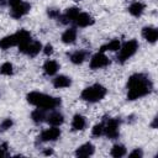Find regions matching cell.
<instances>
[{
	"instance_id": "obj_1",
	"label": "cell",
	"mask_w": 158,
	"mask_h": 158,
	"mask_svg": "<svg viewBox=\"0 0 158 158\" xmlns=\"http://www.w3.org/2000/svg\"><path fill=\"white\" fill-rule=\"evenodd\" d=\"M153 90V84L151 79L142 74L136 73L132 74L127 80V100H137L146 95H148Z\"/></svg>"
},
{
	"instance_id": "obj_2",
	"label": "cell",
	"mask_w": 158,
	"mask_h": 158,
	"mask_svg": "<svg viewBox=\"0 0 158 158\" xmlns=\"http://www.w3.org/2000/svg\"><path fill=\"white\" fill-rule=\"evenodd\" d=\"M26 99L31 105H33L36 107H40V109H43L46 111L47 110H54L60 105V99L47 95V94H43V93H40V91L28 93Z\"/></svg>"
},
{
	"instance_id": "obj_3",
	"label": "cell",
	"mask_w": 158,
	"mask_h": 158,
	"mask_svg": "<svg viewBox=\"0 0 158 158\" xmlns=\"http://www.w3.org/2000/svg\"><path fill=\"white\" fill-rule=\"evenodd\" d=\"M107 90L104 85L101 84H93L85 89H83L80 98L86 101V102H98L100 100H102L106 95Z\"/></svg>"
},
{
	"instance_id": "obj_4",
	"label": "cell",
	"mask_w": 158,
	"mask_h": 158,
	"mask_svg": "<svg viewBox=\"0 0 158 158\" xmlns=\"http://www.w3.org/2000/svg\"><path fill=\"white\" fill-rule=\"evenodd\" d=\"M138 49V42L136 40H130L126 41L118 49V54H117V62L123 64L125 62H127Z\"/></svg>"
},
{
	"instance_id": "obj_5",
	"label": "cell",
	"mask_w": 158,
	"mask_h": 158,
	"mask_svg": "<svg viewBox=\"0 0 158 158\" xmlns=\"http://www.w3.org/2000/svg\"><path fill=\"white\" fill-rule=\"evenodd\" d=\"M7 4L10 6V16L14 19H21L31 10V5L23 0H7Z\"/></svg>"
},
{
	"instance_id": "obj_6",
	"label": "cell",
	"mask_w": 158,
	"mask_h": 158,
	"mask_svg": "<svg viewBox=\"0 0 158 158\" xmlns=\"http://www.w3.org/2000/svg\"><path fill=\"white\" fill-rule=\"evenodd\" d=\"M120 123L121 120L118 117L107 118L106 122H104V135L110 139H116L120 136Z\"/></svg>"
},
{
	"instance_id": "obj_7",
	"label": "cell",
	"mask_w": 158,
	"mask_h": 158,
	"mask_svg": "<svg viewBox=\"0 0 158 158\" xmlns=\"http://www.w3.org/2000/svg\"><path fill=\"white\" fill-rule=\"evenodd\" d=\"M19 51H20L21 53L28 56V57H36V56L42 51V44H41V42H38V41L31 40V41H28L27 43L19 46Z\"/></svg>"
},
{
	"instance_id": "obj_8",
	"label": "cell",
	"mask_w": 158,
	"mask_h": 158,
	"mask_svg": "<svg viewBox=\"0 0 158 158\" xmlns=\"http://www.w3.org/2000/svg\"><path fill=\"white\" fill-rule=\"evenodd\" d=\"M110 64V59L104 54V52H99V53H95L91 58H90V68L96 70V69H101V68H105Z\"/></svg>"
},
{
	"instance_id": "obj_9",
	"label": "cell",
	"mask_w": 158,
	"mask_h": 158,
	"mask_svg": "<svg viewBox=\"0 0 158 158\" xmlns=\"http://www.w3.org/2000/svg\"><path fill=\"white\" fill-rule=\"evenodd\" d=\"M59 137H60V130L57 128L56 126H52L51 128L43 130L38 136V139L41 142H53V141H57Z\"/></svg>"
},
{
	"instance_id": "obj_10",
	"label": "cell",
	"mask_w": 158,
	"mask_h": 158,
	"mask_svg": "<svg viewBox=\"0 0 158 158\" xmlns=\"http://www.w3.org/2000/svg\"><path fill=\"white\" fill-rule=\"evenodd\" d=\"M79 12H80V9H79V7H75V6L68 7V9L65 10V12H64L63 15H59V17H58L57 20H58L60 23H63V25L73 23V21L75 20V17L78 16Z\"/></svg>"
},
{
	"instance_id": "obj_11",
	"label": "cell",
	"mask_w": 158,
	"mask_h": 158,
	"mask_svg": "<svg viewBox=\"0 0 158 158\" xmlns=\"http://www.w3.org/2000/svg\"><path fill=\"white\" fill-rule=\"evenodd\" d=\"M73 23L78 27H88V26H91L94 23V19L86 14V12H79L78 16L75 17V20L73 21Z\"/></svg>"
},
{
	"instance_id": "obj_12",
	"label": "cell",
	"mask_w": 158,
	"mask_h": 158,
	"mask_svg": "<svg viewBox=\"0 0 158 158\" xmlns=\"http://www.w3.org/2000/svg\"><path fill=\"white\" fill-rule=\"evenodd\" d=\"M142 36L147 42L156 43L158 40V30L153 26H146L142 28Z\"/></svg>"
},
{
	"instance_id": "obj_13",
	"label": "cell",
	"mask_w": 158,
	"mask_h": 158,
	"mask_svg": "<svg viewBox=\"0 0 158 158\" xmlns=\"http://www.w3.org/2000/svg\"><path fill=\"white\" fill-rule=\"evenodd\" d=\"M46 121H47L51 126L58 127V126H60V125L64 122V116H63V114L59 112V111H52L51 114H48V115L46 116Z\"/></svg>"
},
{
	"instance_id": "obj_14",
	"label": "cell",
	"mask_w": 158,
	"mask_h": 158,
	"mask_svg": "<svg viewBox=\"0 0 158 158\" xmlns=\"http://www.w3.org/2000/svg\"><path fill=\"white\" fill-rule=\"evenodd\" d=\"M94 152H95V147L91 143L86 142V143L81 144L80 147H78V149L75 151V156L77 157H80V158H85V157L93 156Z\"/></svg>"
},
{
	"instance_id": "obj_15",
	"label": "cell",
	"mask_w": 158,
	"mask_h": 158,
	"mask_svg": "<svg viewBox=\"0 0 158 158\" xmlns=\"http://www.w3.org/2000/svg\"><path fill=\"white\" fill-rule=\"evenodd\" d=\"M58 69H59V64H58V62L54 60V59H47V60L44 62V64H43V72H44V74L48 75V77L54 75V74L58 72Z\"/></svg>"
},
{
	"instance_id": "obj_16",
	"label": "cell",
	"mask_w": 158,
	"mask_h": 158,
	"mask_svg": "<svg viewBox=\"0 0 158 158\" xmlns=\"http://www.w3.org/2000/svg\"><path fill=\"white\" fill-rule=\"evenodd\" d=\"M72 85V79L67 75H57L53 79V86L56 89H65Z\"/></svg>"
},
{
	"instance_id": "obj_17",
	"label": "cell",
	"mask_w": 158,
	"mask_h": 158,
	"mask_svg": "<svg viewBox=\"0 0 158 158\" xmlns=\"http://www.w3.org/2000/svg\"><path fill=\"white\" fill-rule=\"evenodd\" d=\"M86 126V118L80 115V114H77L73 116V120H72V130L73 131H83Z\"/></svg>"
},
{
	"instance_id": "obj_18",
	"label": "cell",
	"mask_w": 158,
	"mask_h": 158,
	"mask_svg": "<svg viewBox=\"0 0 158 158\" xmlns=\"http://www.w3.org/2000/svg\"><path fill=\"white\" fill-rule=\"evenodd\" d=\"M60 40L65 44H73L75 42V40H77V30L74 27H69L68 30H65L62 33Z\"/></svg>"
},
{
	"instance_id": "obj_19",
	"label": "cell",
	"mask_w": 158,
	"mask_h": 158,
	"mask_svg": "<svg viewBox=\"0 0 158 158\" xmlns=\"http://www.w3.org/2000/svg\"><path fill=\"white\" fill-rule=\"evenodd\" d=\"M144 4L143 2H141V1H135V2H132L130 6H128V12L132 15V16H135V17H139L143 12H144Z\"/></svg>"
},
{
	"instance_id": "obj_20",
	"label": "cell",
	"mask_w": 158,
	"mask_h": 158,
	"mask_svg": "<svg viewBox=\"0 0 158 158\" xmlns=\"http://www.w3.org/2000/svg\"><path fill=\"white\" fill-rule=\"evenodd\" d=\"M14 46H17V41H16L15 33L0 38V48L1 49H9V48H11Z\"/></svg>"
},
{
	"instance_id": "obj_21",
	"label": "cell",
	"mask_w": 158,
	"mask_h": 158,
	"mask_svg": "<svg viewBox=\"0 0 158 158\" xmlns=\"http://www.w3.org/2000/svg\"><path fill=\"white\" fill-rule=\"evenodd\" d=\"M88 57V52L86 51H75L73 53H70L69 59L72 63L74 64H81Z\"/></svg>"
},
{
	"instance_id": "obj_22",
	"label": "cell",
	"mask_w": 158,
	"mask_h": 158,
	"mask_svg": "<svg viewBox=\"0 0 158 158\" xmlns=\"http://www.w3.org/2000/svg\"><path fill=\"white\" fill-rule=\"evenodd\" d=\"M15 36H16V41H17V47L21 46V44H25V43H27L28 41L32 40L31 33H30L28 31H26V30H20V31H17V32L15 33Z\"/></svg>"
},
{
	"instance_id": "obj_23",
	"label": "cell",
	"mask_w": 158,
	"mask_h": 158,
	"mask_svg": "<svg viewBox=\"0 0 158 158\" xmlns=\"http://www.w3.org/2000/svg\"><path fill=\"white\" fill-rule=\"evenodd\" d=\"M120 47H121V42L118 40H111L110 42H107L100 47V52H107V51L109 52H116L120 49Z\"/></svg>"
},
{
	"instance_id": "obj_24",
	"label": "cell",
	"mask_w": 158,
	"mask_h": 158,
	"mask_svg": "<svg viewBox=\"0 0 158 158\" xmlns=\"http://www.w3.org/2000/svg\"><path fill=\"white\" fill-rule=\"evenodd\" d=\"M46 110H43V109H40V107H37L36 110H33L32 112H31V118H32V121L33 122H36V123H41V122H43V121H46Z\"/></svg>"
},
{
	"instance_id": "obj_25",
	"label": "cell",
	"mask_w": 158,
	"mask_h": 158,
	"mask_svg": "<svg viewBox=\"0 0 158 158\" xmlns=\"http://www.w3.org/2000/svg\"><path fill=\"white\" fill-rule=\"evenodd\" d=\"M110 154H111L114 158H121V157H123V156L126 154V148H125V146H122V144H115V146L111 148Z\"/></svg>"
},
{
	"instance_id": "obj_26",
	"label": "cell",
	"mask_w": 158,
	"mask_h": 158,
	"mask_svg": "<svg viewBox=\"0 0 158 158\" xmlns=\"http://www.w3.org/2000/svg\"><path fill=\"white\" fill-rule=\"evenodd\" d=\"M0 74L1 75H6V77H10L14 74V65L10 63V62H5L0 65Z\"/></svg>"
},
{
	"instance_id": "obj_27",
	"label": "cell",
	"mask_w": 158,
	"mask_h": 158,
	"mask_svg": "<svg viewBox=\"0 0 158 158\" xmlns=\"http://www.w3.org/2000/svg\"><path fill=\"white\" fill-rule=\"evenodd\" d=\"M91 135L94 137H100L104 135V122H100V123H96L93 128H91Z\"/></svg>"
},
{
	"instance_id": "obj_28",
	"label": "cell",
	"mask_w": 158,
	"mask_h": 158,
	"mask_svg": "<svg viewBox=\"0 0 158 158\" xmlns=\"http://www.w3.org/2000/svg\"><path fill=\"white\" fill-rule=\"evenodd\" d=\"M12 125H14V121H12V118H10V117H7V118H4V120L0 122V131H1V132H5V131H7L9 128H11V127H12Z\"/></svg>"
},
{
	"instance_id": "obj_29",
	"label": "cell",
	"mask_w": 158,
	"mask_h": 158,
	"mask_svg": "<svg viewBox=\"0 0 158 158\" xmlns=\"http://www.w3.org/2000/svg\"><path fill=\"white\" fill-rule=\"evenodd\" d=\"M47 14H48V16H49V17H52V19H54V20H57V19L59 17V15H60V12H59L58 10H54V9L48 10V11H47Z\"/></svg>"
},
{
	"instance_id": "obj_30",
	"label": "cell",
	"mask_w": 158,
	"mask_h": 158,
	"mask_svg": "<svg viewBox=\"0 0 158 158\" xmlns=\"http://www.w3.org/2000/svg\"><path fill=\"white\" fill-rule=\"evenodd\" d=\"M42 49H43V53H44L46 56H51V54L53 53V46H52V44H49V43H48V44H46Z\"/></svg>"
},
{
	"instance_id": "obj_31",
	"label": "cell",
	"mask_w": 158,
	"mask_h": 158,
	"mask_svg": "<svg viewBox=\"0 0 158 158\" xmlns=\"http://www.w3.org/2000/svg\"><path fill=\"white\" fill-rule=\"evenodd\" d=\"M128 156H130V157H138V158H141V157L143 156V152H142L141 148H136V149H133Z\"/></svg>"
},
{
	"instance_id": "obj_32",
	"label": "cell",
	"mask_w": 158,
	"mask_h": 158,
	"mask_svg": "<svg viewBox=\"0 0 158 158\" xmlns=\"http://www.w3.org/2000/svg\"><path fill=\"white\" fill-rule=\"evenodd\" d=\"M7 156V144L2 143L0 144V157H6Z\"/></svg>"
},
{
	"instance_id": "obj_33",
	"label": "cell",
	"mask_w": 158,
	"mask_h": 158,
	"mask_svg": "<svg viewBox=\"0 0 158 158\" xmlns=\"http://www.w3.org/2000/svg\"><path fill=\"white\" fill-rule=\"evenodd\" d=\"M157 120H158L157 117H154V118H153V122H152V125H151L153 128H157Z\"/></svg>"
},
{
	"instance_id": "obj_34",
	"label": "cell",
	"mask_w": 158,
	"mask_h": 158,
	"mask_svg": "<svg viewBox=\"0 0 158 158\" xmlns=\"http://www.w3.org/2000/svg\"><path fill=\"white\" fill-rule=\"evenodd\" d=\"M7 4V0H0V6H5Z\"/></svg>"
},
{
	"instance_id": "obj_35",
	"label": "cell",
	"mask_w": 158,
	"mask_h": 158,
	"mask_svg": "<svg viewBox=\"0 0 158 158\" xmlns=\"http://www.w3.org/2000/svg\"><path fill=\"white\" fill-rule=\"evenodd\" d=\"M52 153H53V152H52V149H46V151H44V154H46V156L52 154Z\"/></svg>"
}]
</instances>
